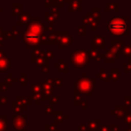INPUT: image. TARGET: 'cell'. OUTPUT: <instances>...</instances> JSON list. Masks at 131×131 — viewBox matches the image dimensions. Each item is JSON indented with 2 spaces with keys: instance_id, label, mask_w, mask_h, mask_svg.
I'll return each mask as SVG.
<instances>
[{
  "instance_id": "cell-1",
  "label": "cell",
  "mask_w": 131,
  "mask_h": 131,
  "mask_svg": "<svg viewBox=\"0 0 131 131\" xmlns=\"http://www.w3.org/2000/svg\"><path fill=\"white\" fill-rule=\"evenodd\" d=\"M126 23L120 18L113 19L108 24V29L113 34H122L126 31Z\"/></svg>"
}]
</instances>
